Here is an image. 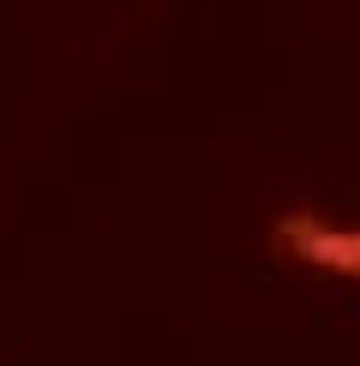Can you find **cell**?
Instances as JSON below:
<instances>
[{"label": "cell", "instance_id": "1", "mask_svg": "<svg viewBox=\"0 0 360 366\" xmlns=\"http://www.w3.org/2000/svg\"><path fill=\"white\" fill-rule=\"evenodd\" d=\"M264 240L289 264L360 288V217H342V210H324V204H282L270 217Z\"/></svg>", "mask_w": 360, "mask_h": 366}]
</instances>
